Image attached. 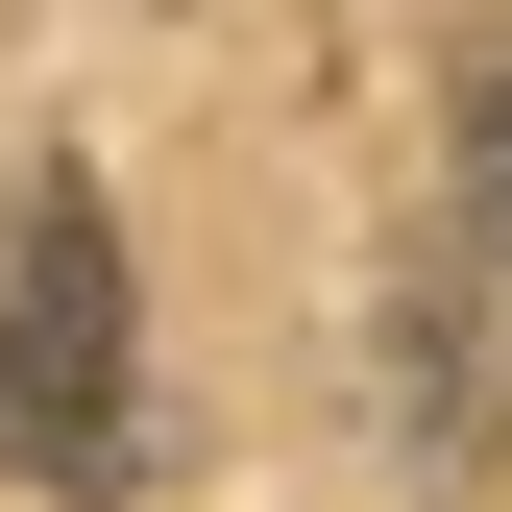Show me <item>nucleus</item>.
Returning <instances> with one entry per match:
<instances>
[{
	"mask_svg": "<svg viewBox=\"0 0 512 512\" xmlns=\"http://www.w3.org/2000/svg\"><path fill=\"white\" fill-rule=\"evenodd\" d=\"M0 464L74 488V512L147 464V317H122L98 171H25V196H0Z\"/></svg>",
	"mask_w": 512,
	"mask_h": 512,
	"instance_id": "obj_1",
	"label": "nucleus"
},
{
	"mask_svg": "<svg viewBox=\"0 0 512 512\" xmlns=\"http://www.w3.org/2000/svg\"><path fill=\"white\" fill-rule=\"evenodd\" d=\"M439 122H464V269H488V317H512V25H464Z\"/></svg>",
	"mask_w": 512,
	"mask_h": 512,
	"instance_id": "obj_2",
	"label": "nucleus"
}]
</instances>
